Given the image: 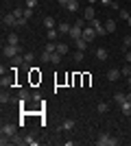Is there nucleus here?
Wrapping results in <instances>:
<instances>
[{
	"mask_svg": "<svg viewBox=\"0 0 131 146\" xmlns=\"http://www.w3.org/2000/svg\"><path fill=\"white\" fill-rule=\"evenodd\" d=\"M70 37H72L74 42H76V39H81V37H83V26H79V24L74 22V24H72V29H70Z\"/></svg>",
	"mask_w": 131,
	"mask_h": 146,
	"instance_id": "obj_5",
	"label": "nucleus"
},
{
	"mask_svg": "<svg viewBox=\"0 0 131 146\" xmlns=\"http://www.w3.org/2000/svg\"><path fill=\"white\" fill-rule=\"evenodd\" d=\"M55 52H59V55H66V52H68V46H66V44H57V50Z\"/></svg>",
	"mask_w": 131,
	"mask_h": 146,
	"instance_id": "obj_26",
	"label": "nucleus"
},
{
	"mask_svg": "<svg viewBox=\"0 0 131 146\" xmlns=\"http://www.w3.org/2000/svg\"><path fill=\"white\" fill-rule=\"evenodd\" d=\"M50 57H53V52H46V50H44V52H39V61H44V63H48Z\"/></svg>",
	"mask_w": 131,
	"mask_h": 146,
	"instance_id": "obj_20",
	"label": "nucleus"
},
{
	"mask_svg": "<svg viewBox=\"0 0 131 146\" xmlns=\"http://www.w3.org/2000/svg\"><path fill=\"white\" fill-rule=\"evenodd\" d=\"M129 122H131V116H129Z\"/></svg>",
	"mask_w": 131,
	"mask_h": 146,
	"instance_id": "obj_44",
	"label": "nucleus"
},
{
	"mask_svg": "<svg viewBox=\"0 0 131 146\" xmlns=\"http://www.w3.org/2000/svg\"><path fill=\"white\" fill-rule=\"evenodd\" d=\"M87 2H90V5H92V7H94V2H98V0H87Z\"/></svg>",
	"mask_w": 131,
	"mask_h": 146,
	"instance_id": "obj_41",
	"label": "nucleus"
},
{
	"mask_svg": "<svg viewBox=\"0 0 131 146\" xmlns=\"http://www.w3.org/2000/svg\"><path fill=\"white\" fill-rule=\"evenodd\" d=\"M66 9H68L70 13H76L79 11V2H76V0H70L68 5H66Z\"/></svg>",
	"mask_w": 131,
	"mask_h": 146,
	"instance_id": "obj_16",
	"label": "nucleus"
},
{
	"mask_svg": "<svg viewBox=\"0 0 131 146\" xmlns=\"http://www.w3.org/2000/svg\"><path fill=\"white\" fill-rule=\"evenodd\" d=\"M100 2H103L105 7H112V2H114V0H100Z\"/></svg>",
	"mask_w": 131,
	"mask_h": 146,
	"instance_id": "obj_38",
	"label": "nucleus"
},
{
	"mask_svg": "<svg viewBox=\"0 0 131 146\" xmlns=\"http://www.w3.org/2000/svg\"><path fill=\"white\" fill-rule=\"evenodd\" d=\"M94 55H96V59H98V61H105L107 59V50L105 48H96V50H94Z\"/></svg>",
	"mask_w": 131,
	"mask_h": 146,
	"instance_id": "obj_15",
	"label": "nucleus"
},
{
	"mask_svg": "<svg viewBox=\"0 0 131 146\" xmlns=\"http://www.w3.org/2000/svg\"><path fill=\"white\" fill-rule=\"evenodd\" d=\"M125 100H127V92H116V94H114V103L122 105Z\"/></svg>",
	"mask_w": 131,
	"mask_h": 146,
	"instance_id": "obj_11",
	"label": "nucleus"
},
{
	"mask_svg": "<svg viewBox=\"0 0 131 146\" xmlns=\"http://www.w3.org/2000/svg\"><path fill=\"white\" fill-rule=\"evenodd\" d=\"M120 111H122V116L129 118L131 116V100H125V103L120 105Z\"/></svg>",
	"mask_w": 131,
	"mask_h": 146,
	"instance_id": "obj_10",
	"label": "nucleus"
},
{
	"mask_svg": "<svg viewBox=\"0 0 131 146\" xmlns=\"http://www.w3.org/2000/svg\"><path fill=\"white\" fill-rule=\"evenodd\" d=\"M120 76H122V72H120L118 68H112V70H107V81H112V83H114V81H118Z\"/></svg>",
	"mask_w": 131,
	"mask_h": 146,
	"instance_id": "obj_7",
	"label": "nucleus"
},
{
	"mask_svg": "<svg viewBox=\"0 0 131 146\" xmlns=\"http://www.w3.org/2000/svg\"><path fill=\"white\" fill-rule=\"evenodd\" d=\"M127 100H131V90H129V92H127Z\"/></svg>",
	"mask_w": 131,
	"mask_h": 146,
	"instance_id": "obj_40",
	"label": "nucleus"
},
{
	"mask_svg": "<svg viewBox=\"0 0 131 146\" xmlns=\"http://www.w3.org/2000/svg\"><path fill=\"white\" fill-rule=\"evenodd\" d=\"M24 144H29V146H37V140H35L33 135H26V137H24Z\"/></svg>",
	"mask_w": 131,
	"mask_h": 146,
	"instance_id": "obj_23",
	"label": "nucleus"
},
{
	"mask_svg": "<svg viewBox=\"0 0 131 146\" xmlns=\"http://www.w3.org/2000/svg\"><path fill=\"white\" fill-rule=\"evenodd\" d=\"M2 52H5V57L13 59V57H18V52H22V48L15 46V44H5V46H2Z\"/></svg>",
	"mask_w": 131,
	"mask_h": 146,
	"instance_id": "obj_2",
	"label": "nucleus"
},
{
	"mask_svg": "<svg viewBox=\"0 0 131 146\" xmlns=\"http://www.w3.org/2000/svg\"><path fill=\"white\" fill-rule=\"evenodd\" d=\"M122 46H125V50H129V46H131V37H129V35L125 37V42H122Z\"/></svg>",
	"mask_w": 131,
	"mask_h": 146,
	"instance_id": "obj_32",
	"label": "nucleus"
},
{
	"mask_svg": "<svg viewBox=\"0 0 131 146\" xmlns=\"http://www.w3.org/2000/svg\"><path fill=\"white\" fill-rule=\"evenodd\" d=\"M120 72H122V76H131V63H125L120 68Z\"/></svg>",
	"mask_w": 131,
	"mask_h": 146,
	"instance_id": "obj_22",
	"label": "nucleus"
},
{
	"mask_svg": "<svg viewBox=\"0 0 131 146\" xmlns=\"http://www.w3.org/2000/svg\"><path fill=\"white\" fill-rule=\"evenodd\" d=\"M127 83H129V87H131V76H127Z\"/></svg>",
	"mask_w": 131,
	"mask_h": 146,
	"instance_id": "obj_42",
	"label": "nucleus"
},
{
	"mask_svg": "<svg viewBox=\"0 0 131 146\" xmlns=\"http://www.w3.org/2000/svg\"><path fill=\"white\" fill-rule=\"evenodd\" d=\"M46 37H48V42H55L57 37H59V29H48V33H46Z\"/></svg>",
	"mask_w": 131,
	"mask_h": 146,
	"instance_id": "obj_14",
	"label": "nucleus"
},
{
	"mask_svg": "<svg viewBox=\"0 0 131 146\" xmlns=\"http://www.w3.org/2000/svg\"><path fill=\"white\" fill-rule=\"evenodd\" d=\"M9 100H11V98H9V94H7V92H2V94H0V103H2V105H7Z\"/></svg>",
	"mask_w": 131,
	"mask_h": 146,
	"instance_id": "obj_29",
	"label": "nucleus"
},
{
	"mask_svg": "<svg viewBox=\"0 0 131 146\" xmlns=\"http://www.w3.org/2000/svg\"><path fill=\"white\" fill-rule=\"evenodd\" d=\"M90 24L94 26V31H96V33H98V35H107V31H105V24H103V22H100V20H96V18H94L92 22H90Z\"/></svg>",
	"mask_w": 131,
	"mask_h": 146,
	"instance_id": "obj_6",
	"label": "nucleus"
},
{
	"mask_svg": "<svg viewBox=\"0 0 131 146\" xmlns=\"http://www.w3.org/2000/svg\"><path fill=\"white\" fill-rule=\"evenodd\" d=\"M35 5H37V0H26V7H29V9H35Z\"/></svg>",
	"mask_w": 131,
	"mask_h": 146,
	"instance_id": "obj_35",
	"label": "nucleus"
},
{
	"mask_svg": "<svg viewBox=\"0 0 131 146\" xmlns=\"http://www.w3.org/2000/svg\"><path fill=\"white\" fill-rule=\"evenodd\" d=\"M107 109H109V105H107V103H98V105H96V111H98V113H107Z\"/></svg>",
	"mask_w": 131,
	"mask_h": 146,
	"instance_id": "obj_21",
	"label": "nucleus"
},
{
	"mask_svg": "<svg viewBox=\"0 0 131 146\" xmlns=\"http://www.w3.org/2000/svg\"><path fill=\"white\" fill-rule=\"evenodd\" d=\"M125 63H131V50H125Z\"/></svg>",
	"mask_w": 131,
	"mask_h": 146,
	"instance_id": "obj_36",
	"label": "nucleus"
},
{
	"mask_svg": "<svg viewBox=\"0 0 131 146\" xmlns=\"http://www.w3.org/2000/svg\"><path fill=\"white\" fill-rule=\"evenodd\" d=\"M96 144H98V146H116L118 140L112 137V135H107V133H100L98 137H96Z\"/></svg>",
	"mask_w": 131,
	"mask_h": 146,
	"instance_id": "obj_1",
	"label": "nucleus"
},
{
	"mask_svg": "<svg viewBox=\"0 0 131 146\" xmlns=\"http://www.w3.org/2000/svg\"><path fill=\"white\" fill-rule=\"evenodd\" d=\"M13 15H15V18H24V11H22V9H13Z\"/></svg>",
	"mask_w": 131,
	"mask_h": 146,
	"instance_id": "obj_33",
	"label": "nucleus"
},
{
	"mask_svg": "<svg viewBox=\"0 0 131 146\" xmlns=\"http://www.w3.org/2000/svg\"><path fill=\"white\" fill-rule=\"evenodd\" d=\"M105 31H107V35H109V33H114V31H116V22H114L112 18L107 20L105 22Z\"/></svg>",
	"mask_w": 131,
	"mask_h": 146,
	"instance_id": "obj_18",
	"label": "nucleus"
},
{
	"mask_svg": "<svg viewBox=\"0 0 131 146\" xmlns=\"http://www.w3.org/2000/svg\"><path fill=\"white\" fill-rule=\"evenodd\" d=\"M26 24V18H18V26H24Z\"/></svg>",
	"mask_w": 131,
	"mask_h": 146,
	"instance_id": "obj_37",
	"label": "nucleus"
},
{
	"mask_svg": "<svg viewBox=\"0 0 131 146\" xmlns=\"http://www.w3.org/2000/svg\"><path fill=\"white\" fill-rule=\"evenodd\" d=\"M44 26H46V29H55V18H53V15H46V18H44Z\"/></svg>",
	"mask_w": 131,
	"mask_h": 146,
	"instance_id": "obj_19",
	"label": "nucleus"
},
{
	"mask_svg": "<svg viewBox=\"0 0 131 146\" xmlns=\"http://www.w3.org/2000/svg\"><path fill=\"white\" fill-rule=\"evenodd\" d=\"M83 18H85V20H90V22H92V20L96 18V11H94V7H92V5L87 7L85 11H83Z\"/></svg>",
	"mask_w": 131,
	"mask_h": 146,
	"instance_id": "obj_9",
	"label": "nucleus"
},
{
	"mask_svg": "<svg viewBox=\"0 0 131 146\" xmlns=\"http://www.w3.org/2000/svg\"><path fill=\"white\" fill-rule=\"evenodd\" d=\"M57 2H59V5H61V7H66V5H68V2H70V0H57Z\"/></svg>",
	"mask_w": 131,
	"mask_h": 146,
	"instance_id": "obj_39",
	"label": "nucleus"
},
{
	"mask_svg": "<svg viewBox=\"0 0 131 146\" xmlns=\"http://www.w3.org/2000/svg\"><path fill=\"white\" fill-rule=\"evenodd\" d=\"M118 13H120V18L125 20V22H127V18H129V15H131V13H129V11H125V9H120Z\"/></svg>",
	"mask_w": 131,
	"mask_h": 146,
	"instance_id": "obj_31",
	"label": "nucleus"
},
{
	"mask_svg": "<svg viewBox=\"0 0 131 146\" xmlns=\"http://www.w3.org/2000/svg\"><path fill=\"white\" fill-rule=\"evenodd\" d=\"M70 29H72V24L61 22V24H59V35H70Z\"/></svg>",
	"mask_w": 131,
	"mask_h": 146,
	"instance_id": "obj_13",
	"label": "nucleus"
},
{
	"mask_svg": "<svg viewBox=\"0 0 131 146\" xmlns=\"http://www.w3.org/2000/svg\"><path fill=\"white\" fill-rule=\"evenodd\" d=\"M33 59H35V55H33V52H26V55H24V63H31Z\"/></svg>",
	"mask_w": 131,
	"mask_h": 146,
	"instance_id": "obj_30",
	"label": "nucleus"
},
{
	"mask_svg": "<svg viewBox=\"0 0 131 146\" xmlns=\"http://www.w3.org/2000/svg\"><path fill=\"white\" fill-rule=\"evenodd\" d=\"M83 57H85V55H83V50H76V52H74V61H76V63H81Z\"/></svg>",
	"mask_w": 131,
	"mask_h": 146,
	"instance_id": "obj_28",
	"label": "nucleus"
},
{
	"mask_svg": "<svg viewBox=\"0 0 131 146\" xmlns=\"http://www.w3.org/2000/svg\"><path fill=\"white\" fill-rule=\"evenodd\" d=\"M0 135H2V137H11V140H13V135H15V124H9V122H7V124H2Z\"/></svg>",
	"mask_w": 131,
	"mask_h": 146,
	"instance_id": "obj_4",
	"label": "nucleus"
},
{
	"mask_svg": "<svg viewBox=\"0 0 131 146\" xmlns=\"http://www.w3.org/2000/svg\"><path fill=\"white\" fill-rule=\"evenodd\" d=\"M127 24H129V26H131V15H129V18H127Z\"/></svg>",
	"mask_w": 131,
	"mask_h": 146,
	"instance_id": "obj_43",
	"label": "nucleus"
},
{
	"mask_svg": "<svg viewBox=\"0 0 131 146\" xmlns=\"http://www.w3.org/2000/svg\"><path fill=\"white\" fill-rule=\"evenodd\" d=\"M44 50H46V52H55V50H57V42H48Z\"/></svg>",
	"mask_w": 131,
	"mask_h": 146,
	"instance_id": "obj_25",
	"label": "nucleus"
},
{
	"mask_svg": "<svg viewBox=\"0 0 131 146\" xmlns=\"http://www.w3.org/2000/svg\"><path fill=\"white\" fill-rule=\"evenodd\" d=\"M72 129H74V120H63L59 131H72Z\"/></svg>",
	"mask_w": 131,
	"mask_h": 146,
	"instance_id": "obj_12",
	"label": "nucleus"
},
{
	"mask_svg": "<svg viewBox=\"0 0 131 146\" xmlns=\"http://www.w3.org/2000/svg\"><path fill=\"white\" fill-rule=\"evenodd\" d=\"M2 26H18V18H15L13 13L5 15V18H2Z\"/></svg>",
	"mask_w": 131,
	"mask_h": 146,
	"instance_id": "obj_8",
	"label": "nucleus"
},
{
	"mask_svg": "<svg viewBox=\"0 0 131 146\" xmlns=\"http://www.w3.org/2000/svg\"><path fill=\"white\" fill-rule=\"evenodd\" d=\"M76 50H85L87 48V42H85V39H76Z\"/></svg>",
	"mask_w": 131,
	"mask_h": 146,
	"instance_id": "obj_24",
	"label": "nucleus"
},
{
	"mask_svg": "<svg viewBox=\"0 0 131 146\" xmlns=\"http://www.w3.org/2000/svg\"><path fill=\"white\" fill-rule=\"evenodd\" d=\"M7 44H15V46H20V37L15 35V33H9V35H7Z\"/></svg>",
	"mask_w": 131,
	"mask_h": 146,
	"instance_id": "obj_17",
	"label": "nucleus"
},
{
	"mask_svg": "<svg viewBox=\"0 0 131 146\" xmlns=\"http://www.w3.org/2000/svg\"><path fill=\"white\" fill-rule=\"evenodd\" d=\"M96 37H98V33L94 31V26H92V24H90V26H85V29H83V37H81V39H85L87 44H92L94 39H96Z\"/></svg>",
	"mask_w": 131,
	"mask_h": 146,
	"instance_id": "obj_3",
	"label": "nucleus"
},
{
	"mask_svg": "<svg viewBox=\"0 0 131 146\" xmlns=\"http://www.w3.org/2000/svg\"><path fill=\"white\" fill-rule=\"evenodd\" d=\"M61 57H63V55H59V52H53V57H50V61H53V63H55V66H57V63H61Z\"/></svg>",
	"mask_w": 131,
	"mask_h": 146,
	"instance_id": "obj_27",
	"label": "nucleus"
},
{
	"mask_svg": "<svg viewBox=\"0 0 131 146\" xmlns=\"http://www.w3.org/2000/svg\"><path fill=\"white\" fill-rule=\"evenodd\" d=\"M24 18H26V20L33 18V9H29V7H26V9H24Z\"/></svg>",
	"mask_w": 131,
	"mask_h": 146,
	"instance_id": "obj_34",
	"label": "nucleus"
}]
</instances>
